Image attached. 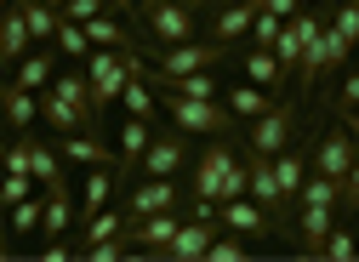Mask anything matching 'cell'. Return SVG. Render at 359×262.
<instances>
[{
	"mask_svg": "<svg viewBox=\"0 0 359 262\" xmlns=\"http://www.w3.org/2000/svg\"><path fill=\"white\" fill-rule=\"evenodd\" d=\"M291 137H297V103H291V97L251 120V149H257V154H280Z\"/></svg>",
	"mask_w": 359,
	"mask_h": 262,
	"instance_id": "cell-10",
	"label": "cell"
},
{
	"mask_svg": "<svg viewBox=\"0 0 359 262\" xmlns=\"http://www.w3.org/2000/svg\"><path fill=\"white\" fill-rule=\"evenodd\" d=\"M291 18H274V12H257V23H251V46H262V52H274V40H280V29H285Z\"/></svg>",
	"mask_w": 359,
	"mask_h": 262,
	"instance_id": "cell-34",
	"label": "cell"
},
{
	"mask_svg": "<svg viewBox=\"0 0 359 262\" xmlns=\"http://www.w3.org/2000/svg\"><path fill=\"white\" fill-rule=\"evenodd\" d=\"M353 160H359V137L348 125H331V131H320V143H313V171H325V177H348L353 171Z\"/></svg>",
	"mask_w": 359,
	"mask_h": 262,
	"instance_id": "cell-8",
	"label": "cell"
},
{
	"mask_svg": "<svg viewBox=\"0 0 359 262\" xmlns=\"http://www.w3.org/2000/svg\"><path fill=\"white\" fill-rule=\"evenodd\" d=\"M194 18L183 0H137V23L143 34L154 40V46H183V40H194Z\"/></svg>",
	"mask_w": 359,
	"mask_h": 262,
	"instance_id": "cell-4",
	"label": "cell"
},
{
	"mask_svg": "<svg viewBox=\"0 0 359 262\" xmlns=\"http://www.w3.org/2000/svg\"><path fill=\"white\" fill-rule=\"evenodd\" d=\"M86 34H92V46H109V52H137V40H131L109 12H97L92 23H86Z\"/></svg>",
	"mask_w": 359,
	"mask_h": 262,
	"instance_id": "cell-26",
	"label": "cell"
},
{
	"mask_svg": "<svg viewBox=\"0 0 359 262\" xmlns=\"http://www.w3.org/2000/svg\"><path fill=\"white\" fill-rule=\"evenodd\" d=\"M183 205V188L177 177H143L137 188L126 194V216H149V211H177Z\"/></svg>",
	"mask_w": 359,
	"mask_h": 262,
	"instance_id": "cell-13",
	"label": "cell"
},
{
	"mask_svg": "<svg viewBox=\"0 0 359 262\" xmlns=\"http://www.w3.org/2000/svg\"><path fill=\"white\" fill-rule=\"evenodd\" d=\"M331 29L348 40V46H359V0H337L331 6Z\"/></svg>",
	"mask_w": 359,
	"mask_h": 262,
	"instance_id": "cell-33",
	"label": "cell"
},
{
	"mask_svg": "<svg viewBox=\"0 0 359 262\" xmlns=\"http://www.w3.org/2000/svg\"><path fill=\"white\" fill-rule=\"evenodd\" d=\"M6 171H29V131H18V143H6Z\"/></svg>",
	"mask_w": 359,
	"mask_h": 262,
	"instance_id": "cell-40",
	"label": "cell"
},
{
	"mask_svg": "<svg viewBox=\"0 0 359 262\" xmlns=\"http://www.w3.org/2000/svg\"><path fill=\"white\" fill-rule=\"evenodd\" d=\"M331 103H337V109H359V69H353V74L337 85V92H331Z\"/></svg>",
	"mask_w": 359,
	"mask_h": 262,
	"instance_id": "cell-41",
	"label": "cell"
},
{
	"mask_svg": "<svg viewBox=\"0 0 359 262\" xmlns=\"http://www.w3.org/2000/svg\"><path fill=\"white\" fill-rule=\"evenodd\" d=\"M131 251V240L126 234H114V240H97V245H80V256H92V262H120Z\"/></svg>",
	"mask_w": 359,
	"mask_h": 262,
	"instance_id": "cell-36",
	"label": "cell"
},
{
	"mask_svg": "<svg viewBox=\"0 0 359 262\" xmlns=\"http://www.w3.org/2000/svg\"><path fill=\"white\" fill-rule=\"evenodd\" d=\"M0 12H6V0H0Z\"/></svg>",
	"mask_w": 359,
	"mask_h": 262,
	"instance_id": "cell-49",
	"label": "cell"
},
{
	"mask_svg": "<svg viewBox=\"0 0 359 262\" xmlns=\"http://www.w3.org/2000/svg\"><path fill=\"white\" fill-rule=\"evenodd\" d=\"M229 171H234V143H229V137H211V149H205L200 165H194V188H189V194L222 205V183H229Z\"/></svg>",
	"mask_w": 359,
	"mask_h": 262,
	"instance_id": "cell-9",
	"label": "cell"
},
{
	"mask_svg": "<svg viewBox=\"0 0 359 262\" xmlns=\"http://www.w3.org/2000/svg\"><path fill=\"white\" fill-rule=\"evenodd\" d=\"M18 12L29 23V34H34V46H57V23H63L57 6H46V0H18Z\"/></svg>",
	"mask_w": 359,
	"mask_h": 262,
	"instance_id": "cell-20",
	"label": "cell"
},
{
	"mask_svg": "<svg viewBox=\"0 0 359 262\" xmlns=\"http://www.w3.org/2000/svg\"><path fill=\"white\" fill-rule=\"evenodd\" d=\"M114 188H120V177H114V165H92V177L80 183V223H86V216H92V211H103Z\"/></svg>",
	"mask_w": 359,
	"mask_h": 262,
	"instance_id": "cell-21",
	"label": "cell"
},
{
	"mask_svg": "<svg viewBox=\"0 0 359 262\" xmlns=\"http://www.w3.org/2000/svg\"><path fill=\"white\" fill-rule=\"evenodd\" d=\"M143 69V57L137 52H109V46H97L92 52V63H86V85H92V114L103 120V109L109 103H120V92H126V80Z\"/></svg>",
	"mask_w": 359,
	"mask_h": 262,
	"instance_id": "cell-1",
	"label": "cell"
},
{
	"mask_svg": "<svg viewBox=\"0 0 359 262\" xmlns=\"http://www.w3.org/2000/svg\"><path fill=\"white\" fill-rule=\"evenodd\" d=\"M234 46H217V40H183V46H160V52H149L154 57V74H200V69H217L222 57H229Z\"/></svg>",
	"mask_w": 359,
	"mask_h": 262,
	"instance_id": "cell-5",
	"label": "cell"
},
{
	"mask_svg": "<svg viewBox=\"0 0 359 262\" xmlns=\"http://www.w3.org/2000/svg\"><path fill=\"white\" fill-rule=\"evenodd\" d=\"M342 125H348L353 137H359V109H342Z\"/></svg>",
	"mask_w": 359,
	"mask_h": 262,
	"instance_id": "cell-44",
	"label": "cell"
},
{
	"mask_svg": "<svg viewBox=\"0 0 359 262\" xmlns=\"http://www.w3.org/2000/svg\"><path fill=\"white\" fill-rule=\"evenodd\" d=\"M29 171H34V183L40 188H63V149L46 143V137H29Z\"/></svg>",
	"mask_w": 359,
	"mask_h": 262,
	"instance_id": "cell-18",
	"label": "cell"
},
{
	"mask_svg": "<svg viewBox=\"0 0 359 262\" xmlns=\"http://www.w3.org/2000/svg\"><path fill=\"white\" fill-rule=\"evenodd\" d=\"M302 6H313V12H325V6H331V0H302Z\"/></svg>",
	"mask_w": 359,
	"mask_h": 262,
	"instance_id": "cell-47",
	"label": "cell"
},
{
	"mask_svg": "<svg viewBox=\"0 0 359 262\" xmlns=\"http://www.w3.org/2000/svg\"><path fill=\"white\" fill-rule=\"evenodd\" d=\"M80 216V205H74V194H69V183L63 188H46V216H40V234H69V223Z\"/></svg>",
	"mask_w": 359,
	"mask_h": 262,
	"instance_id": "cell-24",
	"label": "cell"
},
{
	"mask_svg": "<svg viewBox=\"0 0 359 262\" xmlns=\"http://www.w3.org/2000/svg\"><path fill=\"white\" fill-rule=\"evenodd\" d=\"M0 109H6V125L12 131H29L34 114H40V92H23L18 80H6V85H0Z\"/></svg>",
	"mask_w": 359,
	"mask_h": 262,
	"instance_id": "cell-19",
	"label": "cell"
},
{
	"mask_svg": "<svg viewBox=\"0 0 359 262\" xmlns=\"http://www.w3.org/2000/svg\"><path fill=\"white\" fill-rule=\"evenodd\" d=\"M120 103H126V114H137V120H154V85H149V74H143V69L126 80Z\"/></svg>",
	"mask_w": 359,
	"mask_h": 262,
	"instance_id": "cell-28",
	"label": "cell"
},
{
	"mask_svg": "<svg viewBox=\"0 0 359 262\" xmlns=\"http://www.w3.org/2000/svg\"><path fill=\"white\" fill-rule=\"evenodd\" d=\"M348 57H353V46H348V40H342V34H337V29L325 23V29H320V34H313L308 46H302V69H297V92L308 97V92H313V85H320L325 74H342V63H348Z\"/></svg>",
	"mask_w": 359,
	"mask_h": 262,
	"instance_id": "cell-3",
	"label": "cell"
},
{
	"mask_svg": "<svg viewBox=\"0 0 359 262\" xmlns=\"http://www.w3.org/2000/svg\"><path fill=\"white\" fill-rule=\"evenodd\" d=\"M211 240H217V223H205V216H183V228L171 234V245H165L160 256H165V262H205Z\"/></svg>",
	"mask_w": 359,
	"mask_h": 262,
	"instance_id": "cell-12",
	"label": "cell"
},
{
	"mask_svg": "<svg viewBox=\"0 0 359 262\" xmlns=\"http://www.w3.org/2000/svg\"><path fill=\"white\" fill-rule=\"evenodd\" d=\"M6 131H12V125H6V109H0V137H6Z\"/></svg>",
	"mask_w": 359,
	"mask_h": 262,
	"instance_id": "cell-48",
	"label": "cell"
},
{
	"mask_svg": "<svg viewBox=\"0 0 359 262\" xmlns=\"http://www.w3.org/2000/svg\"><path fill=\"white\" fill-rule=\"evenodd\" d=\"M12 80L23 85V92H46V85H52V52H46V46H34V52L12 69Z\"/></svg>",
	"mask_w": 359,
	"mask_h": 262,
	"instance_id": "cell-25",
	"label": "cell"
},
{
	"mask_svg": "<svg viewBox=\"0 0 359 262\" xmlns=\"http://www.w3.org/2000/svg\"><path fill=\"white\" fill-rule=\"evenodd\" d=\"M29 52H34V34H29L23 12H18V6H12V12H0V69H18Z\"/></svg>",
	"mask_w": 359,
	"mask_h": 262,
	"instance_id": "cell-17",
	"label": "cell"
},
{
	"mask_svg": "<svg viewBox=\"0 0 359 262\" xmlns=\"http://www.w3.org/2000/svg\"><path fill=\"white\" fill-rule=\"evenodd\" d=\"M222 103L234 109V120H245V125H251L257 114H268V109H274L280 97H274V92H262V85H251V80H245V85H234V92H222Z\"/></svg>",
	"mask_w": 359,
	"mask_h": 262,
	"instance_id": "cell-23",
	"label": "cell"
},
{
	"mask_svg": "<svg viewBox=\"0 0 359 262\" xmlns=\"http://www.w3.org/2000/svg\"><path fill=\"white\" fill-rule=\"evenodd\" d=\"M245 256H251V251H245V240H222V234H217V240H211V251H205V262H245Z\"/></svg>",
	"mask_w": 359,
	"mask_h": 262,
	"instance_id": "cell-37",
	"label": "cell"
},
{
	"mask_svg": "<svg viewBox=\"0 0 359 262\" xmlns=\"http://www.w3.org/2000/svg\"><path fill=\"white\" fill-rule=\"evenodd\" d=\"M189 165V131L171 125V131H154V143L143 149V177H177V171Z\"/></svg>",
	"mask_w": 359,
	"mask_h": 262,
	"instance_id": "cell-7",
	"label": "cell"
},
{
	"mask_svg": "<svg viewBox=\"0 0 359 262\" xmlns=\"http://www.w3.org/2000/svg\"><path fill=\"white\" fill-rule=\"evenodd\" d=\"M34 188H40V183L29 177V171H6V177H0V211H12V205H18V200H29Z\"/></svg>",
	"mask_w": 359,
	"mask_h": 262,
	"instance_id": "cell-32",
	"label": "cell"
},
{
	"mask_svg": "<svg viewBox=\"0 0 359 262\" xmlns=\"http://www.w3.org/2000/svg\"><path fill=\"white\" fill-rule=\"evenodd\" d=\"M217 223L229 228V234H245V240H285V228L268 216L251 194H234V200H222L217 205Z\"/></svg>",
	"mask_w": 359,
	"mask_h": 262,
	"instance_id": "cell-6",
	"label": "cell"
},
{
	"mask_svg": "<svg viewBox=\"0 0 359 262\" xmlns=\"http://www.w3.org/2000/svg\"><path fill=\"white\" fill-rule=\"evenodd\" d=\"M109 12H126V18H137V0H109Z\"/></svg>",
	"mask_w": 359,
	"mask_h": 262,
	"instance_id": "cell-43",
	"label": "cell"
},
{
	"mask_svg": "<svg viewBox=\"0 0 359 262\" xmlns=\"http://www.w3.org/2000/svg\"><path fill=\"white\" fill-rule=\"evenodd\" d=\"M359 211V160H353V171L342 177V200H337V216H353Z\"/></svg>",
	"mask_w": 359,
	"mask_h": 262,
	"instance_id": "cell-38",
	"label": "cell"
},
{
	"mask_svg": "<svg viewBox=\"0 0 359 262\" xmlns=\"http://www.w3.org/2000/svg\"><path fill=\"white\" fill-rule=\"evenodd\" d=\"M0 177H6V137H0Z\"/></svg>",
	"mask_w": 359,
	"mask_h": 262,
	"instance_id": "cell-46",
	"label": "cell"
},
{
	"mask_svg": "<svg viewBox=\"0 0 359 262\" xmlns=\"http://www.w3.org/2000/svg\"><path fill=\"white\" fill-rule=\"evenodd\" d=\"M183 6H189V12H211V6H217V0H183Z\"/></svg>",
	"mask_w": 359,
	"mask_h": 262,
	"instance_id": "cell-45",
	"label": "cell"
},
{
	"mask_svg": "<svg viewBox=\"0 0 359 262\" xmlns=\"http://www.w3.org/2000/svg\"><path fill=\"white\" fill-rule=\"evenodd\" d=\"M337 228V205H297V223H291V240L302 256H325V240Z\"/></svg>",
	"mask_w": 359,
	"mask_h": 262,
	"instance_id": "cell-11",
	"label": "cell"
},
{
	"mask_svg": "<svg viewBox=\"0 0 359 262\" xmlns=\"http://www.w3.org/2000/svg\"><path fill=\"white\" fill-rule=\"evenodd\" d=\"M57 52H63V57H92L97 46H92V34H86V23L63 18V23H57Z\"/></svg>",
	"mask_w": 359,
	"mask_h": 262,
	"instance_id": "cell-31",
	"label": "cell"
},
{
	"mask_svg": "<svg viewBox=\"0 0 359 262\" xmlns=\"http://www.w3.org/2000/svg\"><path fill=\"white\" fill-rule=\"evenodd\" d=\"M257 0H229V6H217V18H211V40L217 46H234V40H245L251 34V23H257Z\"/></svg>",
	"mask_w": 359,
	"mask_h": 262,
	"instance_id": "cell-14",
	"label": "cell"
},
{
	"mask_svg": "<svg viewBox=\"0 0 359 262\" xmlns=\"http://www.w3.org/2000/svg\"><path fill=\"white\" fill-rule=\"evenodd\" d=\"M337 200H342V183L325 177V171L302 177V188H297V205H337Z\"/></svg>",
	"mask_w": 359,
	"mask_h": 262,
	"instance_id": "cell-29",
	"label": "cell"
},
{
	"mask_svg": "<svg viewBox=\"0 0 359 262\" xmlns=\"http://www.w3.org/2000/svg\"><path fill=\"white\" fill-rule=\"evenodd\" d=\"M165 114L189 131V137H234V109L217 103V97H183V92H165Z\"/></svg>",
	"mask_w": 359,
	"mask_h": 262,
	"instance_id": "cell-2",
	"label": "cell"
},
{
	"mask_svg": "<svg viewBox=\"0 0 359 262\" xmlns=\"http://www.w3.org/2000/svg\"><path fill=\"white\" fill-rule=\"evenodd\" d=\"M262 12H274V18H297L302 12V0H257Z\"/></svg>",
	"mask_w": 359,
	"mask_h": 262,
	"instance_id": "cell-42",
	"label": "cell"
},
{
	"mask_svg": "<svg viewBox=\"0 0 359 262\" xmlns=\"http://www.w3.org/2000/svg\"><path fill=\"white\" fill-rule=\"evenodd\" d=\"M57 149H63V160H74V165H120V154L97 137V131H69V137H57Z\"/></svg>",
	"mask_w": 359,
	"mask_h": 262,
	"instance_id": "cell-15",
	"label": "cell"
},
{
	"mask_svg": "<svg viewBox=\"0 0 359 262\" xmlns=\"http://www.w3.org/2000/svg\"><path fill=\"white\" fill-rule=\"evenodd\" d=\"M245 80L262 85V92H274V97L285 92V69H280V57H274V52H262V46L245 52Z\"/></svg>",
	"mask_w": 359,
	"mask_h": 262,
	"instance_id": "cell-22",
	"label": "cell"
},
{
	"mask_svg": "<svg viewBox=\"0 0 359 262\" xmlns=\"http://www.w3.org/2000/svg\"><path fill=\"white\" fill-rule=\"evenodd\" d=\"M97 12H109V0H69L63 6V18H74V23H92Z\"/></svg>",
	"mask_w": 359,
	"mask_h": 262,
	"instance_id": "cell-39",
	"label": "cell"
},
{
	"mask_svg": "<svg viewBox=\"0 0 359 262\" xmlns=\"http://www.w3.org/2000/svg\"><path fill=\"white\" fill-rule=\"evenodd\" d=\"M40 216H46V188H34L29 200L12 205V234H40Z\"/></svg>",
	"mask_w": 359,
	"mask_h": 262,
	"instance_id": "cell-30",
	"label": "cell"
},
{
	"mask_svg": "<svg viewBox=\"0 0 359 262\" xmlns=\"http://www.w3.org/2000/svg\"><path fill=\"white\" fill-rule=\"evenodd\" d=\"M331 6H337V0H331Z\"/></svg>",
	"mask_w": 359,
	"mask_h": 262,
	"instance_id": "cell-50",
	"label": "cell"
},
{
	"mask_svg": "<svg viewBox=\"0 0 359 262\" xmlns=\"http://www.w3.org/2000/svg\"><path fill=\"white\" fill-rule=\"evenodd\" d=\"M114 234H126V211H92V216H86V223H80V245H97V240H114Z\"/></svg>",
	"mask_w": 359,
	"mask_h": 262,
	"instance_id": "cell-27",
	"label": "cell"
},
{
	"mask_svg": "<svg viewBox=\"0 0 359 262\" xmlns=\"http://www.w3.org/2000/svg\"><path fill=\"white\" fill-rule=\"evenodd\" d=\"M149 143H154V125L137 120V114H126V125H120V165H114V177H120V183L143 165V149H149Z\"/></svg>",
	"mask_w": 359,
	"mask_h": 262,
	"instance_id": "cell-16",
	"label": "cell"
},
{
	"mask_svg": "<svg viewBox=\"0 0 359 262\" xmlns=\"http://www.w3.org/2000/svg\"><path fill=\"white\" fill-rule=\"evenodd\" d=\"M325 256H331V262H353V256H359L353 228H342V223H337V228H331V240H325Z\"/></svg>",
	"mask_w": 359,
	"mask_h": 262,
	"instance_id": "cell-35",
	"label": "cell"
}]
</instances>
